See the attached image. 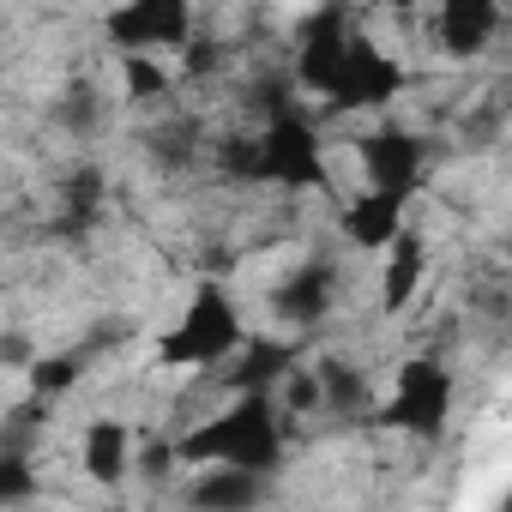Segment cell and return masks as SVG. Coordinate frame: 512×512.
Wrapping results in <instances>:
<instances>
[{"label":"cell","instance_id":"6da1fadb","mask_svg":"<svg viewBox=\"0 0 512 512\" xmlns=\"http://www.w3.org/2000/svg\"><path fill=\"white\" fill-rule=\"evenodd\" d=\"M296 85L326 97L332 109H386L404 91V67L386 49L344 37V13H320L296 55Z\"/></svg>","mask_w":512,"mask_h":512},{"label":"cell","instance_id":"7a4b0ae2","mask_svg":"<svg viewBox=\"0 0 512 512\" xmlns=\"http://www.w3.org/2000/svg\"><path fill=\"white\" fill-rule=\"evenodd\" d=\"M284 452H290V422H284L278 392H241L223 416L175 440V458L211 464V470H247V476H278Z\"/></svg>","mask_w":512,"mask_h":512},{"label":"cell","instance_id":"3957f363","mask_svg":"<svg viewBox=\"0 0 512 512\" xmlns=\"http://www.w3.org/2000/svg\"><path fill=\"white\" fill-rule=\"evenodd\" d=\"M241 314L229 302L223 284H199L187 314L157 338V362L163 368H223L235 350H241Z\"/></svg>","mask_w":512,"mask_h":512},{"label":"cell","instance_id":"277c9868","mask_svg":"<svg viewBox=\"0 0 512 512\" xmlns=\"http://www.w3.org/2000/svg\"><path fill=\"white\" fill-rule=\"evenodd\" d=\"M253 157H260V181H278V187H290V193H308V187L332 193V169H326L320 133H314V121H308L302 109L266 121V133L253 139Z\"/></svg>","mask_w":512,"mask_h":512},{"label":"cell","instance_id":"5b68a950","mask_svg":"<svg viewBox=\"0 0 512 512\" xmlns=\"http://www.w3.org/2000/svg\"><path fill=\"white\" fill-rule=\"evenodd\" d=\"M452 416V374L434 362V356H416L398 368L392 380V398L386 410H374L380 428H398V434H416V440H434Z\"/></svg>","mask_w":512,"mask_h":512},{"label":"cell","instance_id":"8992f818","mask_svg":"<svg viewBox=\"0 0 512 512\" xmlns=\"http://www.w3.org/2000/svg\"><path fill=\"white\" fill-rule=\"evenodd\" d=\"M193 13L181 0H139L127 13H109V43L121 55H157V49H187Z\"/></svg>","mask_w":512,"mask_h":512},{"label":"cell","instance_id":"52a82bcc","mask_svg":"<svg viewBox=\"0 0 512 512\" xmlns=\"http://www.w3.org/2000/svg\"><path fill=\"white\" fill-rule=\"evenodd\" d=\"M362 169L374 181V193H392V199H410L422 169H428V145L404 127H380L362 139Z\"/></svg>","mask_w":512,"mask_h":512},{"label":"cell","instance_id":"ba28073f","mask_svg":"<svg viewBox=\"0 0 512 512\" xmlns=\"http://www.w3.org/2000/svg\"><path fill=\"white\" fill-rule=\"evenodd\" d=\"M338 302V260H308L302 272H290L272 290V314L290 326H320Z\"/></svg>","mask_w":512,"mask_h":512},{"label":"cell","instance_id":"9c48e42d","mask_svg":"<svg viewBox=\"0 0 512 512\" xmlns=\"http://www.w3.org/2000/svg\"><path fill=\"white\" fill-rule=\"evenodd\" d=\"M296 362H302V344L241 338V350L223 362V380H229V392H235V398H241V392H272V386H284V380L296 374Z\"/></svg>","mask_w":512,"mask_h":512},{"label":"cell","instance_id":"30bf717a","mask_svg":"<svg viewBox=\"0 0 512 512\" xmlns=\"http://www.w3.org/2000/svg\"><path fill=\"white\" fill-rule=\"evenodd\" d=\"M404 205L410 199H392V193H356L344 205V241H356V247H392L404 235Z\"/></svg>","mask_w":512,"mask_h":512},{"label":"cell","instance_id":"8fae6325","mask_svg":"<svg viewBox=\"0 0 512 512\" xmlns=\"http://www.w3.org/2000/svg\"><path fill=\"white\" fill-rule=\"evenodd\" d=\"M127 470H133V428L115 416H97L85 428V476L115 488V482H127Z\"/></svg>","mask_w":512,"mask_h":512},{"label":"cell","instance_id":"7c38bea8","mask_svg":"<svg viewBox=\"0 0 512 512\" xmlns=\"http://www.w3.org/2000/svg\"><path fill=\"white\" fill-rule=\"evenodd\" d=\"M266 500V476H247V470H211L205 482L187 488L193 512H253Z\"/></svg>","mask_w":512,"mask_h":512},{"label":"cell","instance_id":"4fadbf2b","mask_svg":"<svg viewBox=\"0 0 512 512\" xmlns=\"http://www.w3.org/2000/svg\"><path fill=\"white\" fill-rule=\"evenodd\" d=\"M500 31V13L488 7V0H452V7L440 13V43L452 55H476L488 49V37Z\"/></svg>","mask_w":512,"mask_h":512},{"label":"cell","instance_id":"5bb4252c","mask_svg":"<svg viewBox=\"0 0 512 512\" xmlns=\"http://www.w3.org/2000/svg\"><path fill=\"white\" fill-rule=\"evenodd\" d=\"M422 272H428L422 235H398V241H392V266H386V296H380V308H386V314H404L410 296H416V284H422Z\"/></svg>","mask_w":512,"mask_h":512},{"label":"cell","instance_id":"9a60e30c","mask_svg":"<svg viewBox=\"0 0 512 512\" xmlns=\"http://www.w3.org/2000/svg\"><path fill=\"white\" fill-rule=\"evenodd\" d=\"M314 386H320V404L338 410V416H362L368 410V380L350 362H320V380Z\"/></svg>","mask_w":512,"mask_h":512},{"label":"cell","instance_id":"2e32d148","mask_svg":"<svg viewBox=\"0 0 512 512\" xmlns=\"http://www.w3.org/2000/svg\"><path fill=\"white\" fill-rule=\"evenodd\" d=\"M85 350H67V356H49V362H31V392L37 398H61L67 386H79V374H85Z\"/></svg>","mask_w":512,"mask_h":512},{"label":"cell","instance_id":"e0dca14e","mask_svg":"<svg viewBox=\"0 0 512 512\" xmlns=\"http://www.w3.org/2000/svg\"><path fill=\"white\" fill-rule=\"evenodd\" d=\"M37 494V470L19 446H0V506H13V500H31Z\"/></svg>","mask_w":512,"mask_h":512},{"label":"cell","instance_id":"ac0fdd59","mask_svg":"<svg viewBox=\"0 0 512 512\" xmlns=\"http://www.w3.org/2000/svg\"><path fill=\"white\" fill-rule=\"evenodd\" d=\"M97 205H103V175L97 169H79L67 181V229H85L97 217Z\"/></svg>","mask_w":512,"mask_h":512},{"label":"cell","instance_id":"d6986e66","mask_svg":"<svg viewBox=\"0 0 512 512\" xmlns=\"http://www.w3.org/2000/svg\"><path fill=\"white\" fill-rule=\"evenodd\" d=\"M97 121H103V97H97L91 85H73L67 103H61V127H73V133H97Z\"/></svg>","mask_w":512,"mask_h":512},{"label":"cell","instance_id":"ffe728a7","mask_svg":"<svg viewBox=\"0 0 512 512\" xmlns=\"http://www.w3.org/2000/svg\"><path fill=\"white\" fill-rule=\"evenodd\" d=\"M193 145H199V127H193V121H175V127L157 133V157H163V163H187Z\"/></svg>","mask_w":512,"mask_h":512},{"label":"cell","instance_id":"44dd1931","mask_svg":"<svg viewBox=\"0 0 512 512\" xmlns=\"http://www.w3.org/2000/svg\"><path fill=\"white\" fill-rule=\"evenodd\" d=\"M127 85H133L139 97H163V73H157L145 55H127Z\"/></svg>","mask_w":512,"mask_h":512}]
</instances>
